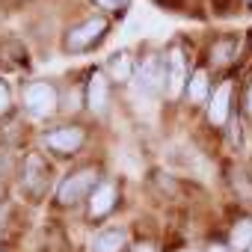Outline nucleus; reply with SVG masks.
I'll return each instance as SVG.
<instances>
[{"mask_svg": "<svg viewBox=\"0 0 252 252\" xmlns=\"http://www.w3.org/2000/svg\"><path fill=\"white\" fill-rule=\"evenodd\" d=\"M234 57H237V39L225 36V39H217V42H214V48H211V63H214L217 68L231 65Z\"/></svg>", "mask_w": 252, "mask_h": 252, "instance_id": "ddd939ff", "label": "nucleus"}, {"mask_svg": "<svg viewBox=\"0 0 252 252\" xmlns=\"http://www.w3.org/2000/svg\"><path fill=\"white\" fill-rule=\"evenodd\" d=\"M24 104L33 116H54L57 113V89L45 80L30 83L27 92H24Z\"/></svg>", "mask_w": 252, "mask_h": 252, "instance_id": "20e7f679", "label": "nucleus"}, {"mask_svg": "<svg viewBox=\"0 0 252 252\" xmlns=\"http://www.w3.org/2000/svg\"><path fill=\"white\" fill-rule=\"evenodd\" d=\"M48 166L42 163V158L39 155H30L27 158V169H24V181H27V190L33 193V196H42V190L48 187Z\"/></svg>", "mask_w": 252, "mask_h": 252, "instance_id": "9d476101", "label": "nucleus"}, {"mask_svg": "<svg viewBox=\"0 0 252 252\" xmlns=\"http://www.w3.org/2000/svg\"><path fill=\"white\" fill-rule=\"evenodd\" d=\"M163 74H166V63H160L158 54H149L143 63H140V89L146 95L158 92L163 86Z\"/></svg>", "mask_w": 252, "mask_h": 252, "instance_id": "0eeeda50", "label": "nucleus"}, {"mask_svg": "<svg viewBox=\"0 0 252 252\" xmlns=\"http://www.w3.org/2000/svg\"><path fill=\"white\" fill-rule=\"evenodd\" d=\"M205 252H231V246L228 243H222V240H214V243H208V249Z\"/></svg>", "mask_w": 252, "mask_h": 252, "instance_id": "6ab92c4d", "label": "nucleus"}, {"mask_svg": "<svg viewBox=\"0 0 252 252\" xmlns=\"http://www.w3.org/2000/svg\"><path fill=\"white\" fill-rule=\"evenodd\" d=\"M110 74L116 83H128L134 74V63H131V51H119L110 57Z\"/></svg>", "mask_w": 252, "mask_h": 252, "instance_id": "2eb2a0df", "label": "nucleus"}, {"mask_svg": "<svg viewBox=\"0 0 252 252\" xmlns=\"http://www.w3.org/2000/svg\"><path fill=\"white\" fill-rule=\"evenodd\" d=\"M125 246V228H101L92 237V252H119Z\"/></svg>", "mask_w": 252, "mask_h": 252, "instance_id": "f8f14e48", "label": "nucleus"}, {"mask_svg": "<svg viewBox=\"0 0 252 252\" xmlns=\"http://www.w3.org/2000/svg\"><path fill=\"white\" fill-rule=\"evenodd\" d=\"M9 107H12V92H9V86L3 80H0V119L9 113Z\"/></svg>", "mask_w": 252, "mask_h": 252, "instance_id": "f3484780", "label": "nucleus"}, {"mask_svg": "<svg viewBox=\"0 0 252 252\" xmlns=\"http://www.w3.org/2000/svg\"><path fill=\"white\" fill-rule=\"evenodd\" d=\"M137 252H155V249H152V246H140Z\"/></svg>", "mask_w": 252, "mask_h": 252, "instance_id": "412c9836", "label": "nucleus"}, {"mask_svg": "<svg viewBox=\"0 0 252 252\" xmlns=\"http://www.w3.org/2000/svg\"><path fill=\"white\" fill-rule=\"evenodd\" d=\"M231 252H249L252 249V217H240L234 220V225L228 228V240Z\"/></svg>", "mask_w": 252, "mask_h": 252, "instance_id": "1a4fd4ad", "label": "nucleus"}, {"mask_svg": "<svg viewBox=\"0 0 252 252\" xmlns=\"http://www.w3.org/2000/svg\"><path fill=\"white\" fill-rule=\"evenodd\" d=\"M246 3H249V9H252V0H246Z\"/></svg>", "mask_w": 252, "mask_h": 252, "instance_id": "4be33fe9", "label": "nucleus"}, {"mask_svg": "<svg viewBox=\"0 0 252 252\" xmlns=\"http://www.w3.org/2000/svg\"><path fill=\"white\" fill-rule=\"evenodd\" d=\"M113 205H116V187L113 184H98V190H92V196H89V217L98 220V217L110 214Z\"/></svg>", "mask_w": 252, "mask_h": 252, "instance_id": "9b49d317", "label": "nucleus"}, {"mask_svg": "<svg viewBox=\"0 0 252 252\" xmlns=\"http://www.w3.org/2000/svg\"><path fill=\"white\" fill-rule=\"evenodd\" d=\"M243 107H246V113H249V119H252V80H249V86H246V95H243Z\"/></svg>", "mask_w": 252, "mask_h": 252, "instance_id": "aec40b11", "label": "nucleus"}, {"mask_svg": "<svg viewBox=\"0 0 252 252\" xmlns=\"http://www.w3.org/2000/svg\"><path fill=\"white\" fill-rule=\"evenodd\" d=\"M95 178H98V172H95L92 166H83V169L65 175V178L60 181V187H57V199H60V205H65V208L77 205V202L92 190Z\"/></svg>", "mask_w": 252, "mask_h": 252, "instance_id": "f257e3e1", "label": "nucleus"}, {"mask_svg": "<svg viewBox=\"0 0 252 252\" xmlns=\"http://www.w3.org/2000/svg\"><path fill=\"white\" fill-rule=\"evenodd\" d=\"M187 86V57L181 45H172L166 54V92L169 98H178Z\"/></svg>", "mask_w": 252, "mask_h": 252, "instance_id": "7ed1b4c3", "label": "nucleus"}, {"mask_svg": "<svg viewBox=\"0 0 252 252\" xmlns=\"http://www.w3.org/2000/svg\"><path fill=\"white\" fill-rule=\"evenodd\" d=\"M98 6H104V9H110V12H116V9H125L128 6V0H95Z\"/></svg>", "mask_w": 252, "mask_h": 252, "instance_id": "a211bd4d", "label": "nucleus"}, {"mask_svg": "<svg viewBox=\"0 0 252 252\" xmlns=\"http://www.w3.org/2000/svg\"><path fill=\"white\" fill-rule=\"evenodd\" d=\"M187 95H190L193 104H202V101L211 98V77H208L205 68H196V71H193V77H190V83H187Z\"/></svg>", "mask_w": 252, "mask_h": 252, "instance_id": "4468645a", "label": "nucleus"}, {"mask_svg": "<svg viewBox=\"0 0 252 252\" xmlns=\"http://www.w3.org/2000/svg\"><path fill=\"white\" fill-rule=\"evenodd\" d=\"M231 187H234V193H237V199H240L243 205H252V178H249L243 169H234Z\"/></svg>", "mask_w": 252, "mask_h": 252, "instance_id": "dca6fc26", "label": "nucleus"}, {"mask_svg": "<svg viewBox=\"0 0 252 252\" xmlns=\"http://www.w3.org/2000/svg\"><path fill=\"white\" fill-rule=\"evenodd\" d=\"M83 140H86L83 128H77V125H65V128H57V131H51L45 137V146L60 152V155H71V152H77L83 146Z\"/></svg>", "mask_w": 252, "mask_h": 252, "instance_id": "423d86ee", "label": "nucleus"}, {"mask_svg": "<svg viewBox=\"0 0 252 252\" xmlns=\"http://www.w3.org/2000/svg\"><path fill=\"white\" fill-rule=\"evenodd\" d=\"M107 98H110V86H107L104 71H92V77L86 83V107L101 116L107 110Z\"/></svg>", "mask_w": 252, "mask_h": 252, "instance_id": "6e6552de", "label": "nucleus"}, {"mask_svg": "<svg viewBox=\"0 0 252 252\" xmlns=\"http://www.w3.org/2000/svg\"><path fill=\"white\" fill-rule=\"evenodd\" d=\"M104 33H107V18H101V15L86 18L83 24H77V27H71L65 33V51L68 54H80V51L92 48Z\"/></svg>", "mask_w": 252, "mask_h": 252, "instance_id": "f03ea898", "label": "nucleus"}, {"mask_svg": "<svg viewBox=\"0 0 252 252\" xmlns=\"http://www.w3.org/2000/svg\"><path fill=\"white\" fill-rule=\"evenodd\" d=\"M231 86H234L231 80H222L208 98V122L214 128H222L231 119Z\"/></svg>", "mask_w": 252, "mask_h": 252, "instance_id": "39448f33", "label": "nucleus"}]
</instances>
